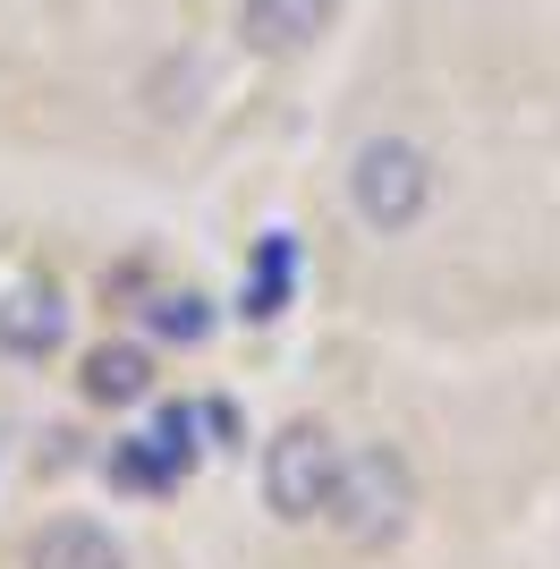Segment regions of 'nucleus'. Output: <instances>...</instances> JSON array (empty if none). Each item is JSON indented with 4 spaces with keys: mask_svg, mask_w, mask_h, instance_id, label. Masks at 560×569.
Masks as SVG:
<instances>
[{
    "mask_svg": "<svg viewBox=\"0 0 560 569\" xmlns=\"http://www.w3.org/2000/svg\"><path fill=\"white\" fill-rule=\"evenodd\" d=\"M408 510H417V476H408L399 451H349L340 476H331V501H323V519L349 545H391L408 527Z\"/></svg>",
    "mask_w": 560,
    "mask_h": 569,
    "instance_id": "obj_1",
    "label": "nucleus"
},
{
    "mask_svg": "<svg viewBox=\"0 0 560 569\" xmlns=\"http://www.w3.org/2000/svg\"><path fill=\"white\" fill-rule=\"evenodd\" d=\"M349 196H357V213H366L382 238L417 230L424 204H433V162H424V144L366 137V144H357V162H349Z\"/></svg>",
    "mask_w": 560,
    "mask_h": 569,
    "instance_id": "obj_2",
    "label": "nucleus"
},
{
    "mask_svg": "<svg viewBox=\"0 0 560 569\" xmlns=\"http://www.w3.org/2000/svg\"><path fill=\"white\" fill-rule=\"evenodd\" d=\"M331 476H340V451H331L323 426H289L263 442V501H272V519H289V527L323 519Z\"/></svg>",
    "mask_w": 560,
    "mask_h": 569,
    "instance_id": "obj_3",
    "label": "nucleus"
},
{
    "mask_svg": "<svg viewBox=\"0 0 560 569\" xmlns=\"http://www.w3.org/2000/svg\"><path fill=\"white\" fill-rule=\"evenodd\" d=\"M331 18H340V0H238V34L256 51H272V60L314 51L331 34Z\"/></svg>",
    "mask_w": 560,
    "mask_h": 569,
    "instance_id": "obj_4",
    "label": "nucleus"
},
{
    "mask_svg": "<svg viewBox=\"0 0 560 569\" xmlns=\"http://www.w3.org/2000/svg\"><path fill=\"white\" fill-rule=\"evenodd\" d=\"M26 569H128V552H119L111 527H93V519H60V527H43V536H34Z\"/></svg>",
    "mask_w": 560,
    "mask_h": 569,
    "instance_id": "obj_5",
    "label": "nucleus"
},
{
    "mask_svg": "<svg viewBox=\"0 0 560 569\" xmlns=\"http://www.w3.org/2000/svg\"><path fill=\"white\" fill-rule=\"evenodd\" d=\"M69 332V307L51 298V289H18V298H0V349L9 357H51Z\"/></svg>",
    "mask_w": 560,
    "mask_h": 569,
    "instance_id": "obj_6",
    "label": "nucleus"
},
{
    "mask_svg": "<svg viewBox=\"0 0 560 569\" xmlns=\"http://www.w3.org/2000/svg\"><path fill=\"white\" fill-rule=\"evenodd\" d=\"M144 382H153L144 349H119V340H102V349L86 357V400H93V408H128V400H144Z\"/></svg>",
    "mask_w": 560,
    "mask_h": 569,
    "instance_id": "obj_7",
    "label": "nucleus"
},
{
    "mask_svg": "<svg viewBox=\"0 0 560 569\" xmlns=\"http://www.w3.org/2000/svg\"><path fill=\"white\" fill-rule=\"evenodd\" d=\"M179 468H187V459L170 451L162 433H144V442H119V451H111V485H128V493H162Z\"/></svg>",
    "mask_w": 560,
    "mask_h": 569,
    "instance_id": "obj_8",
    "label": "nucleus"
},
{
    "mask_svg": "<svg viewBox=\"0 0 560 569\" xmlns=\"http://www.w3.org/2000/svg\"><path fill=\"white\" fill-rule=\"evenodd\" d=\"M289 272H298V247H289V238H272V247H263L256 256V289H247V315H280V298H289Z\"/></svg>",
    "mask_w": 560,
    "mask_h": 569,
    "instance_id": "obj_9",
    "label": "nucleus"
},
{
    "mask_svg": "<svg viewBox=\"0 0 560 569\" xmlns=\"http://www.w3.org/2000/svg\"><path fill=\"white\" fill-rule=\"evenodd\" d=\"M153 332H162V340H204L212 307H204V298H162V307H153Z\"/></svg>",
    "mask_w": 560,
    "mask_h": 569,
    "instance_id": "obj_10",
    "label": "nucleus"
}]
</instances>
